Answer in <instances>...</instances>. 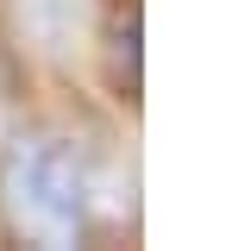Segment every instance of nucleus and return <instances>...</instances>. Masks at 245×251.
<instances>
[{
    "instance_id": "obj_1",
    "label": "nucleus",
    "mask_w": 245,
    "mask_h": 251,
    "mask_svg": "<svg viewBox=\"0 0 245 251\" xmlns=\"http://www.w3.org/2000/svg\"><path fill=\"white\" fill-rule=\"evenodd\" d=\"M0 214L6 232L44 251H69L88 232V163L69 138L31 132L13 138L0 157Z\"/></svg>"
},
{
    "instance_id": "obj_2",
    "label": "nucleus",
    "mask_w": 245,
    "mask_h": 251,
    "mask_svg": "<svg viewBox=\"0 0 245 251\" xmlns=\"http://www.w3.org/2000/svg\"><path fill=\"white\" fill-rule=\"evenodd\" d=\"M82 25H88L82 0H13V31L38 57H69L82 44Z\"/></svg>"
}]
</instances>
